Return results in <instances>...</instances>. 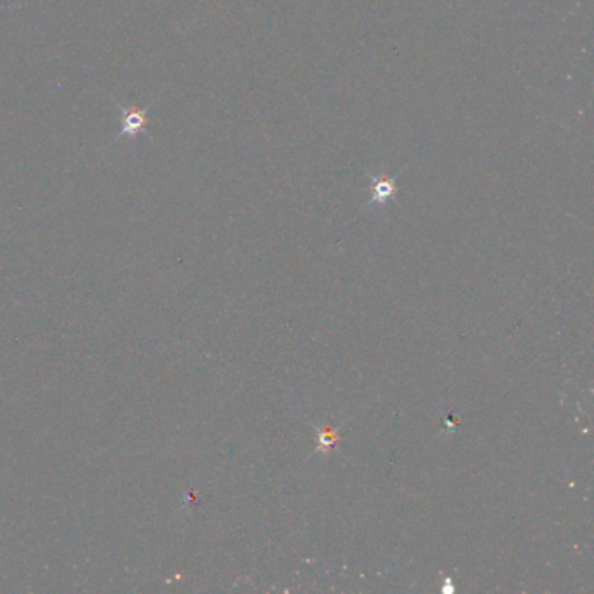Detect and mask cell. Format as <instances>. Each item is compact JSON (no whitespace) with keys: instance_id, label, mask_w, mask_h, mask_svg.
Returning a JSON list of instances; mask_svg holds the SVG:
<instances>
[{"instance_id":"cell-1","label":"cell","mask_w":594,"mask_h":594,"mask_svg":"<svg viewBox=\"0 0 594 594\" xmlns=\"http://www.w3.org/2000/svg\"><path fill=\"white\" fill-rule=\"evenodd\" d=\"M115 105H117L119 112H121V133L112 140L110 145L119 143L122 138L136 141L141 135H147L148 124H150L148 110H150V107L154 105V101L143 105V107H140V105L136 103H131L126 107V105L119 103V101H115Z\"/></svg>"},{"instance_id":"cell-2","label":"cell","mask_w":594,"mask_h":594,"mask_svg":"<svg viewBox=\"0 0 594 594\" xmlns=\"http://www.w3.org/2000/svg\"><path fill=\"white\" fill-rule=\"evenodd\" d=\"M373 190H371V201L373 202H387L392 199L394 192H396V176H371Z\"/></svg>"}]
</instances>
